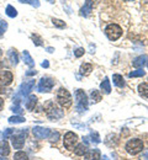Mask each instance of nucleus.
Returning <instances> with one entry per match:
<instances>
[{
	"label": "nucleus",
	"instance_id": "obj_32",
	"mask_svg": "<svg viewBox=\"0 0 148 160\" xmlns=\"http://www.w3.org/2000/svg\"><path fill=\"white\" fill-rule=\"evenodd\" d=\"M14 133H15V129H13V128H6V129L4 131V133H3L4 139H9Z\"/></svg>",
	"mask_w": 148,
	"mask_h": 160
},
{
	"label": "nucleus",
	"instance_id": "obj_45",
	"mask_svg": "<svg viewBox=\"0 0 148 160\" xmlns=\"http://www.w3.org/2000/svg\"><path fill=\"white\" fill-rule=\"evenodd\" d=\"M0 160H9V159H6L5 157H0Z\"/></svg>",
	"mask_w": 148,
	"mask_h": 160
},
{
	"label": "nucleus",
	"instance_id": "obj_27",
	"mask_svg": "<svg viewBox=\"0 0 148 160\" xmlns=\"http://www.w3.org/2000/svg\"><path fill=\"white\" fill-rule=\"evenodd\" d=\"M145 74H146L145 70L138 69V70H133V72H131V73L128 74V77H130V78H138V77H143Z\"/></svg>",
	"mask_w": 148,
	"mask_h": 160
},
{
	"label": "nucleus",
	"instance_id": "obj_33",
	"mask_svg": "<svg viewBox=\"0 0 148 160\" xmlns=\"http://www.w3.org/2000/svg\"><path fill=\"white\" fill-rule=\"evenodd\" d=\"M8 30V22L4 20L0 21V36H3L5 33V31Z\"/></svg>",
	"mask_w": 148,
	"mask_h": 160
},
{
	"label": "nucleus",
	"instance_id": "obj_1",
	"mask_svg": "<svg viewBox=\"0 0 148 160\" xmlns=\"http://www.w3.org/2000/svg\"><path fill=\"white\" fill-rule=\"evenodd\" d=\"M44 110H46V115L51 121H58L64 116V111L61 110L54 102L48 101L44 105Z\"/></svg>",
	"mask_w": 148,
	"mask_h": 160
},
{
	"label": "nucleus",
	"instance_id": "obj_20",
	"mask_svg": "<svg viewBox=\"0 0 148 160\" xmlns=\"http://www.w3.org/2000/svg\"><path fill=\"white\" fill-rule=\"evenodd\" d=\"M112 80H114V84L119 88H124L125 86V80L122 78V75L120 74H114L112 75Z\"/></svg>",
	"mask_w": 148,
	"mask_h": 160
},
{
	"label": "nucleus",
	"instance_id": "obj_28",
	"mask_svg": "<svg viewBox=\"0 0 148 160\" xmlns=\"http://www.w3.org/2000/svg\"><path fill=\"white\" fill-rule=\"evenodd\" d=\"M90 96H91L93 102H99V101L101 100V95H100V92L98 90H93L91 94H90Z\"/></svg>",
	"mask_w": 148,
	"mask_h": 160
},
{
	"label": "nucleus",
	"instance_id": "obj_12",
	"mask_svg": "<svg viewBox=\"0 0 148 160\" xmlns=\"http://www.w3.org/2000/svg\"><path fill=\"white\" fill-rule=\"evenodd\" d=\"M84 160H99L100 159V152L99 149H89L86 150L84 155Z\"/></svg>",
	"mask_w": 148,
	"mask_h": 160
},
{
	"label": "nucleus",
	"instance_id": "obj_24",
	"mask_svg": "<svg viewBox=\"0 0 148 160\" xmlns=\"http://www.w3.org/2000/svg\"><path fill=\"white\" fill-rule=\"evenodd\" d=\"M100 89H101L105 94H110V92H111V85H110L109 78H105V79H104V81H103L101 85H100Z\"/></svg>",
	"mask_w": 148,
	"mask_h": 160
},
{
	"label": "nucleus",
	"instance_id": "obj_44",
	"mask_svg": "<svg viewBox=\"0 0 148 160\" xmlns=\"http://www.w3.org/2000/svg\"><path fill=\"white\" fill-rule=\"evenodd\" d=\"M3 67H4V63H3V62H0V70H1V68H3Z\"/></svg>",
	"mask_w": 148,
	"mask_h": 160
},
{
	"label": "nucleus",
	"instance_id": "obj_26",
	"mask_svg": "<svg viewBox=\"0 0 148 160\" xmlns=\"http://www.w3.org/2000/svg\"><path fill=\"white\" fill-rule=\"evenodd\" d=\"M14 160H28V157H27V154H26L25 152L19 150V152H16V153H15V155H14Z\"/></svg>",
	"mask_w": 148,
	"mask_h": 160
},
{
	"label": "nucleus",
	"instance_id": "obj_7",
	"mask_svg": "<svg viewBox=\"0 0 148 160\" xmlns=\"http://www.w3.org/2000/svg\"><path fill=\"white\" fill-rule=\"evenodd\" d=\"M54 85H56V80L49 78V77H44L40 80L37 89H38L40 92H49L53 89Z\"/></svg>",
	"mask_w": 148,
	"mask_h": 160
},
{
	"label": "nucleus",
	"instance_id": "obj_13",
	"mask_svg": "<svg viewBox=\"0 0 148 160\" xmlns=\"http://www.w3.org/2000/svg\"><path fill=\"white\" fill-rule=\"evenodd\" d=\"M8 58L10 60V64L11 65H18V63H19V54H18V52H16V49H9L8 51Z\"/></svg>",
	"mask_w": 148,
	"mask_h": 160
},
{
	"label": "nucleus",
	"instance_id": "obj_39",
	"mask_svg": "<svg viewBox=\"0 0 148 160\" xmlns=\"http://www.w3.org/2000/svg\"><path fill=\"white\" fill-rule=\"evenodd\" d=\"M37 74V70H27L26 72V77H32V75H36Z\"/></svg>",
	"mask_w": 148,
	"mask_h": 160
},
{
	"label": "nucleus",
	"instance_id": "obj_14",
	"mask_svg": "<svg viewBox=\"0 0 148 160\" xmlns=\"http://www.w3.org/2000/svg\"><path fill=\"white\" fill-rule=\"evenodd\" d=\"M93 5H94V2H93V0H85V4L84 6L82 8V10H80V14L83 15V16H89V14L93 11Z\"/></svg>",
	"mask_w": 148,
	"mask_h": 160
},
{
	"label": "nucleus",
	"instance_id": "obj_9",
	"mask_svg": "<svg viewBox=\"0 0 148 160\" xmlns=\"http://www.w3.org/2000/svg\"><path fill=\"white\" fill-rule=\"evenodd\" d=\"M33 88H35V80L23 81L21 85H20V91H19V94H20L21 96H27V95H30V92L32 91Z\"/></svg>",
	"mask_w": 148,
	"mask_h": 160
},
{
	"label": "nucleus",
	"instance_id": "obj_47",
	"mask_svg": "<svg viewBox=\"0 0 148 160\" xmlns=\"http://www.w3.org/2000/svg\"><path fill=\"white\" fill-rule=\"evenodd\" d=\"M101 160H109V159H107V157H104V158H101Z\"/></svg>",
	"mask_w": 148,
	"mask_h": 160
},
{
	"label": "nucleus",
	"instance_id": "obj_41",
	"mask_svg": "<svg viewBox=\"0 0 148 160\" xmlns=\"http://www.w3.org/2000/svg\"><path fill=\"white\" fill-rule=\"evenodd\" d=\"M5 91H6V90H5L4 85H1V84H0V94H5Z\"/></svg>",
	"mask_w": 148,
	"mask_h": 160
},
{
	"label": "nucleus",
	"instance_id": "obj_31",
	"mask_svg": "<svg viewBox=\"0 0 148 160\" xmlns=\"http://www.w3.org/2000/svg\"><path fill=\"white\" fill-rule=\"evenodd\" d=\"M59 137H61V136H59V133H58L57 131H56V132H54V131H51V133H49V136H48V139L51 140V142H57V140L59 139Z\"/></svg>",
	"mask_w": 148,
	"mask_h": 160
},
{
	"label": "nucleus",
	"instance_id": "obj_43",
	"mask_svg": "<svg viewBox=\"0 0 148 160\" xmlns=\"http://www.w3.org/2000/svg\"><path fill=\"white\" fill-rule=\"evenodd\" d=\"M53 51H54V49H53L52 47H48V48H47V52H49V53H52Z\"/></svg>",
	"mask_w": 148,
	"mask_h": 160
},
{
	"label": "nucleus",
	"instance_id": "obj_49",
	"mask_svg": "<svg viewBox=\"0 0 148 160\" xmlns=\"http://www.w3.org/2000/svg\"><path fill=\"white\" fill-rule=\"evenodd\" d=\"M126 1H132V0H126Z\"/></svg>",
	"mask_w": 148,
	"mask_h": 160
},
{
	"label": "nucleus",
	"instance_id": "obj_36",
	"mask_svg": "<svg viewBox=\"0 0 148 160\" xmlns=\"http://www.w3.org/2000/svg\"><path fill=\"white\" fill-rule=\"evenodd\" d=\"M11 111H13V112H15V113H19V115L21 116V113H22V111H23V110H22L19 105H15V106H13V107H11Z\"/></svg>",
	"mask_w": 148,
	"mask_h": 160
},
{
	"label": "nucleus",
	"instance_id": "obj_42",
	"mask_svg": "<svg viewBox=\"0 0 148 160\" xmlns=\"http://www.w3.org/2000/svg\"><path fill=\"white\" fill-rule=\"evenodd\" d=\"M3 108H4V100L0 98V111H1Z\"/></svg>",
	"mask_w": 148,
	"mask_h": 160
},
{
	"label": "nucleus",
	"instance_id": "obj_30",
	"mask_svg": "<svg viewBox=\"0 0 148 160\" xmlns=\"http://www.w3.org/2000/svg\"><path fill=\"white\" fill-rule=\"evenodd\" d=\"M32 41H33V43H35V46H42L43 44V42H42V37L41 36H38V35H36V33H33L32 36Z\"/></svg>",
	"mask_w": 148,
	"mask_h": 160
},
{
	"label": "nucleus",
	"instance_id": "obj_48",
	"mask_svg": "<svg viewBox=\"0 0 148 160\" xmlns=\"http://www.w3.org/2000/svg\"><path fill=\"white\" fill-rule=\"evenodd\" d=\"M1 54H3V51H1V49H0V57H1Z\"/></svg>",
	"mask_w": 148,
	"mask_h": 160
},
{
	"label": "nucleus",
	"instance_id": "obj_40",
	"mask_svg": "<svg viewBox=\"0 0 148 160\" xmlns=\"http://www.w3.org/2000/svg\"><path fill=\"white\" fill-rule=\"evenodd\" d=\"M41 67H42V68H48V67H49L48 60H44V62H42V63H41Z\"/></svg>",
	"mask_w": 148,
	"mask_h": 160
},
{
	"label": "nucleus",
	"instance_id": "obj_46",
	"mask_svg": "<svg viewBox=\"0 0 148 160\" xmlns=\"http://www.w3.org/2000/svg\"><path fill=\"white\" fill-rule=\"evenodd\" d=\"M47 1H49L51 4H53V2H54V0H47Z\"/></svg>",
	"mask_w": 148,
	"mask_h": 160
},
{
	"label": "nucleus",
	"instance_id": "obj_23",
	"mask_svg": "<svg viewBox=\"0 0 148 160\" xmlns=\"http://www.w3.org/2000/svg\"><path fill=\"white\" fill-rule=\"evenodd\" d=\"M5 14H6L9 18H11V19H14V18L18 16V11H16V9H15L13 5H8V6H6Z\"/></svg>",
	"mask_w": 148,
	"mask_h": 160
},
{
	"label": "nucleus",
	"instance_id": "obj_19",
	"mask_svg": "<svg viewBox=\"0 0 148 160\" xmlns=\"http://www.w3.org/2000/svg\"><path fill=\"white\" fill-rule=\"evenodd\" d=\"M74 153L77 154V155H79V157H83L85 153H86V150H88V147H86V144L84 143H82V144H78L74 149Z\"/></svg>",
	"mask_w": 148,
	"mask_h": 160
},
{
	"label": "nucleus",
	"instance_id": "obj_22",
	"mask_svg": "<svg viewBox=\"0 0 148 160\" xmlns=\"http://www.w3.org/2000/svg\"><path fill=\"white\" fill-rule=\"evenodd\" d=\"M138 92L141 96L148 99V82H142L138 85Z\"/></svg>",
	"mask_w": 148,
	"mask_h": 160
},
{
	"label": "nucleus",
	"instance_id": "obj_16",
	"mask_svg": "<svg viewBox=\"0 0 148 160\" xmlns=\"http://www.w3.org/2000/svg\"><path fill=\"white\" fill-rule=\"evenodd\" d=\"M36 103H37V98H36L35 95H30L28 99L25 102V106H26V108H27L28 111H33Z\"/></svg>",
	"mask_w": 148,
	"mask_h": 160
},
{
	"label": "nucleus",
	"instance_id": "obj_4",
	"mask_svg": "<svg viewBox=\"0 0 148 160\" xmlns=\"http://www.w3.org/2000/svg\"><path fill=\"white\" fill-rule=\"evenodd\" d=\"M105 33L109 40L116 41L121 37V35H122V28H121L119 25H116V23H110V25L106 26Z\"/></svg>",
	"mask_w": 148,
	"mask_h": 160
},
{
	"label": "nucleus",
	"instance_id": "obj_8",
	"mask_svg": "<svg viewBox=\"0 0 148 160\" xmlns=\"http://www.w3.org/2000/svg\"><path fill=\"white\" fill-rule=\"evenodd\" d=\"M78 143V136L73 132H67L64 134V139H63V144L64 147L68 149V150H73L74 147L77 145Z\"/></svg>",
	"mask_w": 148,
	"mask_h": 160
},
{
	"label": "nucleus",
	"instance_id": "obj_3",
	"mask_svg": "<svg viewBox=\"0 0 148 160\" xmlns=\"http://www.w3.org/2000/svg\"><path fill=\"white\" fill-rule=\"evenodd\" d=\"M57 102L63 107V108H68L72 106L73 100H72V96L69 94V91L64 88H61L57 92Z\"/></svg>",
	"mask_w": 148,
	"mask_h": 160
},
{
	"label": "nucleus",
	"instance_id": "obj_10",
	"mask_svg": "<svg viewBox=\"0 0 148 160\" xmlns=\"http://www.w3.org/2000/svg\"><path fill=\"white\" fill-rule=\"evenodd\" d=\"M32 133H33L35 138H37V139H46V138H48V136L51 133V129L49 128H44V127L36 126L32 129Z\"/></svg>",
	"mask_w": 148,
	"mask_h": 160
},
{
	"label": "nucleus",
	"instance_id": "obj_5",
	"mask_svg": "<svg viewBox=\"0 0 148 160\" xmlns=\"http://www.w3.org/2000/svg\"><path fill=\"white\" fill-rule=\"evenodd\" d=\"M126 150L128 154L131 155H136L140 152L143 150V142L141 139H131L127 142L126 144Z\"/></svg>",
	"mask_w": 148,
	"mask_h": 160
},
{
	"label": "nucleus",
	"instance_id": "obj_25",
	"mask_svg": "<svg viewBox=\"0 0 148 160\" xmlns=\"http://www.w3.org/2000/svg\"><path fill=\"white\" fill-rule=\"evenodd\" d=\"M8 121H9V123H15L16 124V123H23L26 120H25V117L19 115V116H11Z\"/></svg>",
	"mask_w": 148,
	"mask_h": 160
},
{
	"label": "nucleus",
	"instance_id": "obj_11",
	"mask_svg": "<svg viewBox=\"0 0 148 160\" xmlns=\"http://www.w3.org/2000/svg\"><path fill=\"white\" fill-rule=\"evenodd\" d=\"M14 80V75L9 70H0V84L6 86V85H10Z\"/></svg>",
	"mask_w": 148,
	"mask_h": 160
},
{
	"label": "nucleus",
	"instance_id": "obj_2",
	"mask_svg": "<svg viewBox=\"0 0 148 160\" xmlns=\"http://www.w3.org/2000/svg\"><path fill=\"white\" fill-rule=\"evenodd\" d=\"M88 96L84 92V90L82 89H78L75 91V106H77V110L79 112H85L88 110Z\"/></svg>",
	"mask_w": 148,
	"mask_h": 160
},
{
	"label": "nucleus",
	"instance_id": "obj_6",
	"mask_svg": "<svg viewBox=\"0 0 148 160\" xmlns=\"http://www.w3.org/2000/svg\"><path fill=\"white\" fill-rule=\"evenodd\" d=\"M25 138H26V129H25V131L21 129V131H19L18 133H14V134L10 137L13 147H14L15 149H22V147H23V144H25Z\"/></svg>",
	"mask_w": 148,
	"mask_h": 160
},
{
	"label": "nucleus",
	"instance_id": "obj_15",
	"mask_svg": "<svg viewBox=\"0 0 148 160\" xmlns=\"http://www.w3.org/2000/svg\"><path fill=\"white\" fill-rule=\"evenodd\" d=\"M147 59H148L147 56H140V57H137L136 59H133L132 64H133V67H135V68L141 69V68H143V67H145V64L147 63Z\"/></svg>",
	"mask_w": 148,
	"mask_h": 160
},
{
	"label": "nucleus",
	"instance_id": "obj_50",
	"mask_svg": "<svg viewBox=\"0 0 148 160\" xmlns=\"http://www.w3.org/2000/svg\"><path fill=\"white\" fill-rule=\"evenodd\" d=\"M0 134H1V132H0Z\"/></svg>",
	"mask_w": 148,
	"mask_h": 160
},
{
	"label": "nucleus",
	"instance_id": "obj_21",
	"mask_svg": "<svg viewBox=\"0 0 148 160\" xmlns=\"http://www.w3.org/2000/svg\"><path fill=\"white\" fill-rule=\"evenodd\" d=\"M79 70H80V74L82 75H89L91 73V70H93V65L89 64V63H84V64L80 65V69Z\"/></svg>",
	"mask_w": 148,
	"mask_h": 160
},
{
	"label": "nucleus",
	"instance_id": "obj_29",
	"mask_svg": "<svg viewBox=\"0 0 148 160\" xmlns=\"http://www.w3.org/2000/svg\"><path fill=\"white\" fill-rule=\"evenodd\" d=\"M52 23H53L56 27H58V28H64V27L67 26L64 21L59 20V19H56V18H53V19H52Z\"/></svg>",
	"mask_w": 148,
	"mask_h": 160
},
{
	"label": "nucleus",
	"instance_id": "obj_37",
	"mask_svg": "<svg viewBox=\"0 0 148 160\" xmlns=\"http://www.w3.org/2000/svg\"><path fill=\"white\" fill-rule=\"evenodd\" d=\"M84 48H78V49H75L74 51V56L77 57V58H79V57H82L83 54H84Z\"/></svg>",
	"mask_w": 148,
	"mask_h": 160
},
{
	"label": "nucleus",
	"instance_id": "obj_17",
	"mask_svg": "<svg viewBox=\"0 0 148 160\" xmlns=\"http://www.w3.org/2000/svg\"><path fill=\"white\" fill-rule=\"evenodd\" d=\"M22 58H23V63L26 65H28L30 68H33L35 67V60L32 59L31 54L28 53V51H23L22 52Z\"/></svg>",
	"mask_w": 148,
	"mask_h": 160
},
{
	"label": "nucleus",
	"instance_id": "obj_38",
	"mask_svg": "<svg viewBox=\"0 0 148 160\" xmlns=\"http://www.w3.org/2000/svg\"><path fill=\"white\" fill-rule=\"evenodd\" d=\"M140 160H148V149L143 150V153L140 157Z\"/></svg>",
	"mask_w": 148,
	"mask_h": 160
},
{
	"label": "nucleus",
	"instance_id": "obj_35",
	"mask_svg": "<svg viewBox=\"0 0 148 160\" xmlns=\"http://www.w3.org/2000/svg\"><path fill=\"white\" fill-rule=\"evenodd\" d=\"M90 138H93V142H95V143H100V138H99V134L96 133V132H91L90 133Z\"/></svg>",
	"mask_w": 148,
	"mask_h": 160
},
{
	"label": "nucleus",
	"instance_id": "obj_34",
	"mask_svg": "<svg viewBox=\"0 0 148 160\" xmlns=\"http://www.w3.org/2000/svg\"><path fill=\"white\" fill-rule=\"evenodd\" d=\"M20 2H26V4H30L35 8H38L40 6V1L38 0H19Z\"/></svg>",
	"mask_w": 148,
	"mask_h": 160
},
{
	"label": "nucleus",
	"instance_id": "obj_18",
	"mask_svg": "<svg viewBox=\"0 0 148 160\" xmlns=\"http://www.w3.org/2000/svg\"><path fill=\"white\" fill-rule=\"evenodd\" d=\"M10 153V145L6 140H3L0 143V157H8Z\"/></svg>",
	"mask_w": 148,
	"mask_h": 160
}]
</instances>
